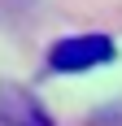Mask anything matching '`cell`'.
<instances>
[{
  "label": "cell",
  "mask_w": 122,
  "mask_h": 126,
  "mask_svg": "<svg viewBox=\"0 0 122 126\" xmlns=\"http://www.w3.org/2000/svg\"><path fill=\"white\" fill-rule=\"evenodd\" d=\"M0 126H57V122L26 87L0 83Z\"/></svg>",
  "instance_id": "cell-2"
},
{
  "label": "cell",
  "mask_w": 122,
  "mask_h": 126,
  "mask_svg": "<svg viewBox=\"0 0 122 126\" xmlns=\"http://www.w3.org/2000/svg\"><path fill=\"white\" fill-rule=\"evenodd\" d=\"M118 57V44L109 35H70L57 39L48 48V70L57 74H79V70H96V65H109Z\"/></svg>",
  "instance_id": "cell-1"
}]
</instances>
